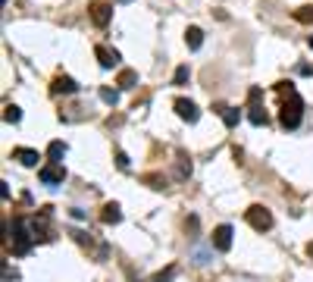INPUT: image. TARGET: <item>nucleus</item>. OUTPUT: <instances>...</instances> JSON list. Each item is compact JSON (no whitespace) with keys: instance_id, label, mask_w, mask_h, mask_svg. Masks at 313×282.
Returning a JSON list of instances; mask_svg holds the SVG:
<instances>
[{"instance_id":"f8f14e48","label":"nucleus","mask_w":313,"mask_h":282,"mask_svg":"<svg viewBox=\"0 0 313 282\" xmlns=\"http://www.w3.org/2000/svg\"><path fill=\"white\" fill-rule=\"evenodd\" d=\"M185 44H188L191 50H200V44H204V32H200L197 25H188V32H185Z\"/></svg>"},{"instance_id":"5701e85b","label":"nucleus","mask_w":313,"mask_h":282,"mask_svg":"<svg viewBox=\"0 0 313 282\" xmlns=\"http://www.w3.org/2000/svg\"><path fill=\"white\" fill-rule=\"evenodd\" d=\"M144 182L151 185V188H157V192H160V188H166V179H160V176H144Z\"/></svg>"},{"instance_id":"6e6552de","label":"nucleus","mask_w":313,"mask_h":282,"mask_svg":"<svg viewBox=\"0 0 313 282\" xmlns=\"http://www.w3.org/2000/svg\"><path fill=\"white\" fill-rule=\"evenodd\" d=\"M94 56H97L100 69H113V66L119 63V53H116V50H110V47H103V44H97V47H94Z\"/></svg>"},{"instance_id":"1a4fd4ad","label":"nucleus","mask_w":313,"mask_h":282,"mask_svg":"<svg viewBox=\"0 0 313 282\" xmlns=\"http://www.w3.org/2000/svg\"><path fill=\"white\" fill-rule=\"evenodd\" d=\"M10 157L19 160L22 166H38V160H41V154H38V150H31V147H13Z\"/></svg>"},{"instance_id":"6ab92c4d","label":"nucleus","mask_w":313,"mask_h":282,"mask_svg":"<svg viewBox=\"0 0 313 282\" xmlns=\"http://www.w3.org/2000/svg\"><path fill=\"white\" fill-rule=\"evenodd\" d=\"M191 176V160L188 157H179V166H176V179H188Z\"/></svg>"},{"instance_id":"39448f33","label":"nucleus","mask_w":313,"mask_h":282,"mask_svg":"<svg viewBox=\"0 0 313 282\" xmlns=\"http://www.w3.org/2000/svg\"><path fill=\"white\" fill-rule=\"evenodd\" d=\"M88 13H91V22L94 25H110V19H113V4H107V0H94V4L88 7Z\"/></svg>"},{"instance_id":"7c9ffc66","label":"nucleus","mask_w":313,"mask_h":282,"mask_svg":"<svg viewBox=\"0 0 313 282\" xmlns=\"http://www.w3.org/2000/svg\"><path fill=\"white\" fill-rule=\"evenodd\" d=\"M4 4H7V0H4Z\"/></svg>"},{"instance_id":"9b49d317","label":"nucleus","mask_w":313,"mask_h":282,"mask_svg":"<svg viewBox=\"0 0 313 282\" xmlns=\"http://www.w3.org/2000/svg\"><path fill=\"white\" fill-rule=\"evenodd\" d=\"M248 119H251V126H266V122H269L266 110H263L260 104H251V107H248Z\"/></svg>"},{"instance_id":"7ed1b4c3","label":"nucleus","mask_w":313,"mask_h":282,"mask_svg":"<svg viewBox=\"0 0 313 282\" xmlns=\"http://www.w3.org/2000/svg\"><path fill=\"white\" fill-rule=\"evenodd\" d=\"M245 220L254 226L257 232H266V229H272V213L266 210L263 204H254V207H248V210H245Z\"/></svg>"},{"instance_id":"393cba45","label":"nucleus","mask_w":313,"mask_h":282,"mask_svg":"<svg viewBox=\"0 0 313 282\" xmlns=\"http://www.w3.org/2000/svg\"><path fill=\"white\" fill-rule=\"evenodd\" d=\"M116 166H119V169H128V154H122V150H116Z\"/></svg>"},{"instance_id":"20e7f679","label":"nucleus","mask_w":313,"mask_h":282,"mask_svg":"<svg viewBox=\"0 0 313 282\" xmlns=\"http://www.w3.org/2000/svg\"><path fill=\"white\" fill-rule=\"evenodd\" d=\"M38 179L44 182V185H63L66 182V169H63V163H47V166H41L38 169Z\"/></svg>"},{"instance_id":"c756f323","label":"nucleus","mask_w":313,"mask_h":282,"mask_svg":"<svg viewBox=\"0 0 313 282\" xmlns=\"http://www.w3.org/2000/svg\"><path fill=\"white\" fill-rule=\"evenodd\" d=\"M307 257H310V260H313V241H310V244H307Z\"/></svg>"},{"instance_id":"0eeeda50","label":"nucleus","mask_w":313,"mask_h":282,"mask_svg":"<svg viewBox=\"0 0 313 282\" xmlns=\"http://www.w3.org/2000/svg\"><path fill=\"white\" fill-rule=\"evenodd\" d=\"M172 107H176V113H179V116L185 119V122H197V119H200V110H197V104H194V101H185V98H179V101H176Z\"/></svg>"},{"instance_id":"bb28decb","label":"nucleus","mask_w":313,"mask_h":282,"mask_svg":"<svg viewBox=\"0 0 313 282\" xmlns=\"http://www.w3.org/2000/svg\"><path fill=\"white\" fill-rule=\"evenodd\" d=\"M69 216H72V220H85V210H79V207H72V210H69Z\"/></svg>"},{"instance_id":"f257e3e1","label":"nucleus","mask_w":313,"mask_h":282,"mask_svg":"<svg viewBox=\"0 0 313 282\" xmlns=\"http://www.w3.org/2000/svg\"><path fill=\"white\" fill-rule=\"evenodd\" d=\"M34 241H38L34 226H31L25 216H16V220H13V254H16V257H25V254L34 248Z\"/></svg>"},{"instance_id":"a211bd4d","label":"nucleus","mask_w":313,"mask_h":282,"mask_svg":"<svg viewBox=\"0 0 313 282\" xmlns=\"http://www.w3.org/2000/svg\"><path fill=\"white\" fill-rule=\"evenodd\" d=\"M100 101L110 104V107H116L119 104V91L116 88H100Z\"/></svg>"},{"instance_id":"423d86ee","label":"nucleus","mask_w":313,"mask_h":282,"mask_svg":"<svg viewBox=\"0 0 313 282\" xmlns=\"http://www.w3.org/2000/svg\"><path fill=\"white\" fill-rule=\"evenodd\" d=\"M210 244H213V248L216 251H229L232 248V226L229 223H223V226H216V229H213V238H210Z\"/></svg>"},{"instance_id":"cd10ccee","label":"nucleus","mask_w":313,"mask_h":282,"mask_svg":"<svg viewBox=\"0 0 313 282\" xmlns=\"http://www.w3.org/2000/svg\"><path fill=\"white\" fill-rule=\"evenodd\" d=\"M298 72H301V75H313V66H310V63H301Z\"/></svg>"},{"instance_id":"b1692460","label":"nucleus","mask_w":313,"mask_h":282,"mask_svg":"<svg viewBox=\"0 0 313 282\" xmlns=\"http://www.w3.org/2000/svg\"><path fill=\"white\" fill-rule=\"evenodd\" d=\"M260 98H263V91H260V88L254 85V88L248 91V101H251V104H257V101H260Z\"/></svg>"},{"instance_id":"4468645a","label":"nucleus","mask_w":313,"mask_h":282,"mask_svg":"<svg viewBox=\"0 0 313 282\" xmlns=\"http://www.w3.org/2000/svg\"><path fill=\"white\" fill-rule=\"evenodd\" d=\"M100 220H103L107 226H116V223L122 220V210H119V204H107V207H103V213H100Z\"/></svg>"},{"instance_id":"dca6fc26","label":"nucleus","mask_w":313,"mask_h":282,"mask_svg":"<svg viewBox=\"0 0 313 282\" xmlns=\"http://www.w3.org/2000/svg\"><path fill=\"white\" fill-rule=\"evenodd\" d=\"M135 85H138V72L135 69H122L119 72V88L128 91V88H135Z\"/></svg>"},{"instance_id":"f3484780","label":"nucleus","mask_w":313,"mask_h":282,"mask_svg":"<svg viewBox=\"0 0 313 282\" xmlns=\"http://www.w3.org/2000/svg\"><path fill=\"white\" fill-rule=\"evenodd\" d=\"M4 119H7L10 126H16V122L22 119V110L16 107V104H7V107H4Z\"/></svg>"},{"instance_id":"a878e982","label":"nucleus","mask_w":313,"mask_h":282,"mask_svg":"<svg viewBox=\"0 0 313 282\" xmlns=\"http://www.w3.org/2000/svg\"><path fill=\"white\" fill-rule=\"evenodd\" d=\"M194 260L200 263V267H204V263H210V254H207V251H197V254H194Z\"/></svg>"},{"instance_id":"412c9836","label":"nucleus","mask_w":313,"mask_h":282,"mask_svg":"<svg viewBox=\"0 0 313 282\" xmlns=\"http://www.w3.org/2000/svg\"><path fill=\"white\" fill-rule=\"evenodd\" d=\"M294 19H298V22H313V7H301V10H294Z\"/></svg>"},{"instance_id":"ddd939ff","label":"nucleus","mask_w":313,"mask_h":282,"mask_svg":"<svg viewBox=\"0 0 313 282\" xmlns=\"http://www.w3.org/2000/svg\"><path fill=\"white\" fill-rule=\"evenodd\" d=\"M66 144L63 141H50L47 144V160H53V163H63V157H66Z\"/></svg>"},{"instance_id":"4be33fe9","label":"nucleus","mask_w":313,"mask_h":282,"mask_svg":"<svg viewBox=\"0 0 313 282\" xmlns=\"http://www.w3.org/2000/svg\"><path fill=\"white\" fill-rule=\"evenodd\" d=\"M172 279H176V267H166L163 273H157L151 282H172Z\"/></svg>"},{"instance_id":"f03ea898","label":"nucleus","mask_w":313,"mask_h":282,"mask_svg":"<svg viewBox=\"0 0 313 282\" xmlns=\"http://www.w3.org/2000/svg\"><path fill=\"white\" fill-rule=\"evenodd\" d=\"M285 104H282V113H279V122H282V129H298L301 126V116H304V98L298 91H291L288 98H282Z\"/></svg>"},{"instance_id":"aec40b11","label":"nucleus","mask_w":313,"mask_h":282,"mask_svg":"<svg viewBox=\"0 0 313 282\" xmlns=\"http://www.w3.org/2000/svg\"><path fill=\"white\" fill-rule=\"evenodd\" d=\"M188 79H191V69H188V66H179L176 75H172V85H185Z\"/></svg>"},{"instance_id":"9d476101","label":"nucleus","mask_w":313,"mask_h":282,"mask_svg":"<svg viewBox=\"0 0 313 282\" xmlns=\"http://www.w3.org/2000/svg\"><path fill=\"white\" fill-rule=\"evenodd\" d=\"M76 91H79V85H76V79H69V75H57L53 85H50V94H76Z\"/></svg>"},{"instance_id":"c85d7f7f","label":"nucleus","mask_w":313,"mask_h":282,"mask_svg":"<svg viewBox=\"0 0 313 282\" xmlns=\"http://www.w3.org/2000/svg\"><path fill=\"white\" fill-rule=\"evenodd\" d=\"M0 195H4V201H10V185L7 182H0Z\"/></svg>"},{"instance_id":"2eb2a0df","label":"nucleus","mask_w":313,"mask_h":282,"mask_svg":"<svg viewBox=\"0 0 313 282\" xmlns=\"http://www.w3.org/2000/svg\"><path fill=\"white\" fill-rule=\"evenodd\" d=\"M219 116H223V122H226L229 129H235L238 119H241V110H238V107H223V113H219Z\"/></svg>"}]
</instances>
